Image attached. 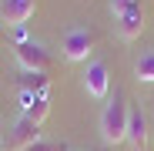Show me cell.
<instances>
[{
    "instance_id": "cell-1",
    "label": "cell",
    "mask_w": 154,
    "mask_h": 151,
    "mask_svg": "<svg viewBox=\"0 0 154 151\" xmlns=\"http://www.w3.org/2000/svg\"><path fill=\"white\" fill-rule=\"evenodd\" d=\"M127 118H131V108H127L124 94L114 87V97L107 101L104 114H100V134H104L107 144H117L127 138Z\"/></svg>"
},
{
    "instance_id": "cell-2",
    "label": "cell",
    "mask_w": 154,
    "mask_h": 151,
    "mask_svg": "<svg viewBox=\"0 0 154 151\" xmlns=\"http://www.w3.org/2000/svg\"><path fill=\"white\" fill-rule=\"evenodd\" d=\"M91 50H94V34L87 27H70L60 40V54L67 61H87Z\"/></svg>"
},
{
    "instance_id": "cell-3",
    "label": "cell",
    "mask_w": 154,
    "mask_h": 151,
    "mask_svg": "<svg viewBox=\"0 0 154 151\" xmlns=\"http://www.w3.org/2000/svg\"><path fill=\"white\" fill-rule=\"evenodd\" d=\"M14 57L20 61V67H23V71L47 74V67H50V54L44 50V44H37V40H17Z\"/></svg>"
},
{
    "instance_id": "cell-4",
    "label": "cell",
    "mask_w": 154,
    "mask_h": 151,
    "mask_svg": "<svg viewBox=\"0 0 154 151\" xmlns=\"http://www.w3.org/2000/svg\"><path fill=\"white\" fill-rule=\"evenodd\" d=\"M114 20H117V30L124 40H134L141 30H144V10H141V0H131L124 4L121 10H114Z\"/></svg>"
},
{
    "instance_id": "cell-5",
    "label": "cell",
    "mask_w": 154,
    "mask_h": 151,
    "mask_svg": "<svg viewBox=\"0 0 154 151\" xmlns=\"http://www.w3.org/2000/svg\"><path fill=\"white\" fill-rule=\"evenodd\" d=\"M40 141V124L30 118V114H20L14 121V128H10V148L14 151H27L30 144Z\"/></svg>"
},
{
    "instance_id": "cell-6",
    "label": "cell",
    "mask_w": 154,
    "mask_h": 151,
    "mask_svg": "<svg viewBox=\"0 0 154 151\" xmlns=\"http://www.w3.org/2000/svg\"><path fill=\"white\" fill-rule=\"evenodd\" d=\"M37 10V0H0V17L10 27H23Z\"/></svg>"
},
{
    "instance_id": "cell-7",
    "label": "cell",
    "mask_w": 154,
    "mask_h": 151,
    "mask_svg": "<svg viewBox=\"0 0 154 151\" xmlns=\"http://www.w3.org/2000/svg\"><path fill=\"white\" fill-rule=\"evenodd\" d=\"M84 87H87V94H94V97H107V91H111V74H107V64H104V61H91V64H87V71H84Z\"/></svg>"
},
{
    "instance_id": "cell-8",
    "label": "cell",
    "mask_w": 154,
    "mask_h": 151,
    "mask_svg": "<svg viewBox=\"0 0 154 151\" xmlns=\"http://www.w3.org/2000/svg\"><path fill=\"white\" fill-rule=\"evenodd\" d=\"M124 141L131 144L134 151L144 148V141H147V114L141 108H131V118H127V138Z\"/></svg>"
},
{
    "instance_id": "cell-9",
    "label": "cell",
    "mask_w": 154,
    "mask_h": 151,
    "mask_svg": "<svg viewBox=\"0 0 154 151\" xmlns=\"http://www.w3.org/2000/svg\"><path fill=\"white\" fill-rule=\"evenodd\" d=\"M17 84H20V91H30V94H47V77H44V74H37V71H23Z\"/></svg>"
},
{
    "instance_id": "cell-10",
    "label": "cell",
    "mask_w": 154,
    "mask_h": 151,
    "mask_svg": "<svg viewBox=\"0 0 154 151\" xmlns=\"http://www.w3.org/2000/svg\"><path fill=\"white\" fill-rule=\"evenodd\" d=\"M134 77L144 81V84H154V50H147V54L137 57V64H134Z\"/></svg>"
},
{
    "instance_id": "cell-11",
    "label": "cell",
    "mask_w": 154,
    "mask_h": 151,
    "mask_svg": "<svg viewBox=\"0 0 154 151\" xmlns=\"http://www.w3.org/2000/svg\"><path fill=\"white\" fill-rule=\"evenodd\" d=\"M23 114H30V118L40 124V121L50 114V97H47V94H34V101L27 104V111H23Z\"/></svg>"
},
{
    "instance_id": "cell-12",
    "label": "cell",
    "mask_w": 154,
    "mask_h": 151,
    "mask_svg": "<svg viewBox=\"0 0 154 151\" xmlns=\"http://www.w3.org/2000/svg\"><path fill=\"white\" fill-rule=\"evenodd\" d=\"M27 151H67V148H64V144H57V141H44V138H40V141H37V144H30Z\"/></svg>"
},
{
    "instance_id": "cell-13",
    "label": "cell",
    "mask_w": 154,
    "mask_h": 151,
    "mask_svg": "<svg viewBox=\"0 0 154 151\" xmlns=\"http://www.w3.org/2000/svg\"><path fill=\"white\" fill-rule=\"evenodd\" d=\"M124 4H131V0H111V14H114V10H121Z\"/></svg>"
},
{
    "instance_id": "cell-14",
    "label": "cell",
    "mask_w": 154,
    "mask_h": 151,
    "mask_svg": "<svg viewBox=\"0 0 154 151\" xmlns=\"http://www.w3.org/2000/svg\"><path fill=\"white\" fill-rule=\"evenodd\" d=\"M0 131H4V124H0Z\"/></svg>"
}]
</instances>
